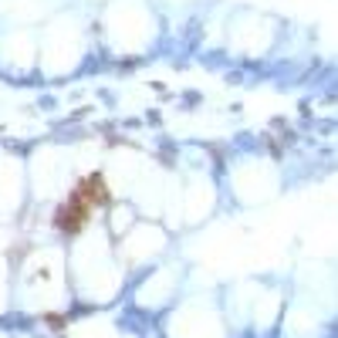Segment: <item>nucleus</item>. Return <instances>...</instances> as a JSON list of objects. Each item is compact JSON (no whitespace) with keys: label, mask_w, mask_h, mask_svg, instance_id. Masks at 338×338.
<instances>
[{"label":"nucleus","mask_w":338,"mask_h":338,"mask_svg":"<svg viewBox=\"0 0 338 338\" xmlns=\"http://www.w3.org/2000/svg\"><path fill=\"white\" fill-rule=\"evenodd\" d=\"M88 217H91V206H88L82 196L71 189L68 203H61V206H58V213H54V227H58L61 234H78L84 223H88Z\"/></svg>","instance_id":"obj_1"},{"label":"nucleus","mask_w":338,"mask_h":338,"mask_svg":"<svg viewBox=\"0 0 338 338\" xmlns=\"http://www.w3.org/2000/svg\"><path fill=\"white\" fill-rule=\"evenodd\" d=\"M75 193L82 196V200L88 203V206H91V210H98V206H105V203L112 200V193H108V186H105L101 172H91V176H84L82 183L75 186Z\"/></svg>","instance_id":"obj_2"}]
</instances>
